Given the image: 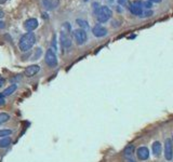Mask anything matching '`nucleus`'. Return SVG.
Segmentation results:
<instances>
[{"label": "nucleus", "instance_id": "dca6fc26", "mask_svg": "<svg viewBox=\"0 0 173 162\" xmlns=\"http://www.w3.org/2000/svg\"><path fill=\"white\" fill-rule=\"evenodd\" d=\"M133 152H134V146L133 145H129L124 148V156L126 157H131L132 155H133Z\"/></svg>", "mask_w": 173, "mask_h": 162}, {"label": "nucleus", "instance_id": "ddd939ff", "mask_svg": "<svg viewBox=\"0 0 173 162\" xmlns=\"http://www.w3.org/2000/svg\"><path fill=\"white\" fill-rule=\"evenodd\" d=\"M161 150H162V147H161V144L159 142H155L152 144V152L156 157L160 156Z\"/></svg>", "mask_w": 173, "mask_h": 162}, {"label": "nucleus", "instance_id": "4be33fe9", "mask_svg": "<svg viewBox=\"0 0 173 162\" xmlns=\"http://www.w3.org/2000/svg\"><path fill=\"white\" fill-rule=\"evenodd\" d=\"M4 16V13H3V11L1 10V9H0V19H2V17Z\"/></svg>", "mask_w": 173, "mask_h": 162}, {"label": "nucleus", "instance_id": "423d86ee", "mask_svg": "<svg viewBox=\"0 0 173 162\" xmlns=\"http://www.w3.org/2000/svg\"><path fill=\"white\" fill-rule=\"evenodd\" d=\"M143 9H144V6H143L142 1H133L130 3V7H129L130 12L134 15H138H138L141 16V14L143 12Z\"/></svg>", "mask_w": 173, "mask_h": 162}, {"label": "nucleus", "instance_id": "393cba45", "mask_svg": "<svg viewBox=\"0 0 173 162\" xmlns=\"http://www.w3.org/2000/svg\"><path fill=\"white\" fill-rule=\"evenodd\" d=\"M117 1H118V3L119 4H124V2H126V0H117Z\"/></svg>", "mask_w": 173, "mask_h": 162}, {"label": "nucleus", "instance_id": "f257e3e1", "mask_svg": "<svg viewBox=\"0 0 173 162\" xmlns=\"http://www.w3.org/2000/svg\"><path fill=\"white\" fill-rule=\"evenodd\" d=\"M36 42L35 34L33 31H28L27 34L23 35L19 41V48L22 52H27L34 47Z\"/></svg>", "mask_w": 173, "mask_h": 162}, {"label": "nucleus", "instance_id": "6ab92c4d", "mask_svg": "<svg viewBox=\"0 0 173 162\" xmlns=\"http://www.w3.org/2000/svg\"><path fill=\"white\" fill-rule=\"evenodd\" d=\"M12 133L11 130H0V137H7Z\"/></svg>", "mask_w": 173, "mask_h": 162}, {"label": "nucleus", "instance_id": "1a4fd4ad", "mask_svg": "<svg viewBox=\"0 0 173 162\" xmlns=\"http://www.w3.org/2000/svg\"><path fill=\"white\" fill-rule=\"evenodd\" d=\"M136 156L140 160H147L149 157V150L147 147H140L136 150Z\"/></svg>", "mask_w": 173, "mask_h": 162}, {"label": "nucleus", "instance_id": "9b49d317", "mask_svg": "<svg viewBox=\"0 0 173 162\" xmlns=\"http://www.w3.org/2000/svg\"><path fill=\"white\" fill-rule=\"evenodd\" d=\"M24 27L27 31H33L38 27V21L36 19H29L25 22Z\"/></svg>", "mask_w": 173, "mask_h": 162}, {"label": "nucleus", "instance_id": "6e6552de", "mask_svg": "<svg viewBox=\"0 0 173 162\" xmlns=\"http://www.w3.org/2000/svg\"><path fill=\"white\" fill-rule=\"evenodd\" d=\"M92 33L95 37L101 38V37H104V36L107 35V29H106L104 26H102L101 24H97L92 28Z\"/></svg>", "mask_w": 173, "mask_h": 162}, {"label": "nucleus", "instance_id": "cd10ccee", "mask_svg": "<svg viewBox=\"0 0 173 162\" xmlns=\"http://www.w3.org/2000/svg\"><path fill=\"white\" fill-rule=\"evenodd\" d=\"M7 1H8V0H0V3L3 4V3H6Z\"/></svg>", "mask_w": 173, "mask_h": 162}, {"label": "nucleus", "instance_id": "9d476101", "mask_svg": "<svg viewBox=\"0 0 173 162\" xmlns=\"http://www.w3.org/2000/svg\"><path fill=\"white\" fill-rule=\"evenodd\" d=\"M40 70V67L38 65H30L28 67H26L24 74L26 77H34L36 74H38Z\"/></svg>", "mask_w": 173, "mask_h": 162}, {"label": "nucleus", "instance_id": "bb28decb", "mask_svg": "<svg viewBox=\"0 0 173 162\" xmlns=\"http://www.w3.org/2000/svg\"><path fill=\"white\" fill-rule=\"evenodd\" d=\"M149 1L156 2V3H159V2H161V0H149Z\"/></svg>", "mask_w": 173, "mask_h": 162}, {"label": "nucleus", "instance_id": "39448f33", "mask_svg": "<svg viewBox=\"0 0 173 162\" xmlns=\"http://www.w3.org/2000/svg\"><path fill=\"white\" fill-rule=\"evenodd\" d=\"M72 36H74L77 44H79V45L83 44L86 41V33L85 29H75V30L72 31Z\"/></svg>", "mask_w": 173, "mask_h": 162}, {"label": "nucleus", "instance_id": "5701e85b", "mask_svg": "<svg viewBox=\"0 0 173 162\" xmlns=\"http://www.w3.org/2000/svg\"><path fill=\"white\" fill-rule=\"evenodd\" d=\"M4 83V79L3 78H0V86H2Z\"/></svg>", "mask_w": 173, "mask_h": 162}, {"label": "nucleus", "instance_id": "f3484780", "mask_svg": "<svg viewBox=\"0 0 173 162\" xmlns=\"http://www.w3.org/2000/svg\"><path fill=\"white\" fill-rule=\"evenodd\" d=\"M9 120H10V116H9L8 113H0V125H1L2 123L9 121Z\"/></svg>", "mask_w": 173, "mask_h": 162}, {"label": "nucleus", "instance_id": "a211bd4d", "mask_svg": "<svg viewBox=\"0 0 173 162\" xmlns=\"http://www.w3.org/2000/svg\"><path fill=\"white\" fill-rule=\"evenodd\" d=\"M77 22V24L79 25V26L81 27V29H86V28H89V25H88V22H86V21H83V20H80V19H78L76 21Z\"/></svg>", "mask_w": 173, "mask_h": 162}, {"label": "nucleus", "instance_id": "2eb2a0df", "mask_svg": "<svg viewBox=\"0 0 173 162\" xmlns=\"http://www.w3.org/2000/svg\"><path fill=\"white\" fill-rule=\"evenodd\" d=\"M11 144V138L10 137H2L1 140H0V148H6L8 147L9 145Z\"/></svg>", "mask_w": 173, "mask_h": 162}, {"label": "nucleus", "instance_id": "a878e982", "mask_svg": "<svg viewBox=\"0 0 173 162\" xmlns=\"http://www.w3.org/2000/svg\"><path fill=\"white\" fill-rule=\"evenodd\" d=\"M3 104H4V99H0V106H2Z\"/></svg>", "mask_w": 173, "mask_h": 162}, {"label": "nucleus", "instance_id": "f03ea898", "mask_svg": "<svg viewBox=\"0 0 173 162\" xmlns=\"http://www.w3.org/2000/svg\"><path fill=\"white\" fill-rule=\"evenodd\" d=\"M70 31V25L69 23H64V25L62 26V30H61V43L64 48H69L72 45V38L69 36Z\"/></svg>", "mask_w": 173, "mask_h": 162}, {"label": "nucleus", "instance_id": "7c9ffc66", "mask_svg": "<svg viewBox=\"0 0 173 162\" xmlns=\"http://www.w3.org/2000/svg\"><path fill=\"white\" fill-rule=\"evenodd\" d=\"M171 141H172V144H173V137H172V140H171Z\"/></svg>", "mask_w": 173, "mask_h": 162}, {"label": "nucleus", "instance_id": "f8f14e48", "mask_svg": "<svg viewBox=\"0 0 173 162\" xmlns=\"http://www.w3.org/2000/svg\"><path fill=\"white\" fill-rule=\"evenodd\" d=\"M42 3L47 10H54L60 3V0H42Z\"/></svg>", "mask_w": 173, "mask_h": 162}, {"label": "nucleus", "instance_id": "4468645a", "mask_svg": "<svg viewBox=\"0 0 173 162\" xmlns=\"http://www.w3.org/2000/svg\"><path fill=\"white\" fill-rule=\"evenodd\" d=\"M16 89H17L16 84H12V86H10L9 88H7L6 90H4L3 92L1 93V94L3 95V97L4 96H9V95H11L12 93H14L15 91H16Z\"/></svg>", "mask_w": 173, "mask_h": 162}, {"label": "nucleus", "instance_id": "7ed1b4c3", "mask_svg": "<svg viewBox=\"0 0 173 162\" xmlns=\"http://www.w3.org/2000/svg\"><path fill=\"white\" fill-rule=\"evenodd\" d=\"M111 10L107 7H100L96 11V19L100 23H105L111 17Z\"/></svg>", "mask_w": 173, "mask_h": 162}, {"label": "nucleus", "instance_id": "412c9836", "mask_svg": "<svg viewBox=\"0 0 173 162\" xmlns=\"http://www.w3.org/2000/svg\"><path fill=\"white\" fill-rule=\"evenodd\" d=\"M143 6H144V8H146V9H151L152 8V3L151 2H143Z\"/></svg>", "mask_w": 173, "mask_h": 162}, {"label": "nucleus", "instance_id": "c85d7f7f", "mask_svg": "<svg viewBox=\"0 0 173 162\" xmlns=\"http://www.w3.org/2000/svg\"><path fill=\"white\" fill-rule=\"evenodd\" d=\"M0 99H3V95H2L1 93H0Z\"/></svg>", "mask_w": 173, "mask_h": 162}, {"label": "nucleus", "instance_id": "c756f323", "mask_svg": "<svg viewBox=\"0 0 173 162\" xmlns=\"http://www.w3.org/2000/svg\"><path fill=\"white\" fill-rule=\"evenodd\" d=\"M128 162H135V161H134V160H131V159H130V160H129Z\"/></svg>", "mask_w": 173, "mask_h": 162}, {"label": "nucleus", "instance_id": "20e7f679", "mask_svg": "<svg viewBox=\"0 0 173 162\" xmlns=\"http://www.w3.org/2000/svg\"><path fill=\"white\" fill-rule=\"evenodd\" d=\"M44 62L48 66H50V67H56V66H58V58H56V55L53 52V50L49 49L47 52H45Z\"/></svg>", "mask_w": 173, "mask_h": 162}, {"label": "nucleus", "instance_id": "0eeeda50", "mask_svg": "<svg viewBox=\"0 0 173 162\" xmlns=\"http://www.w3.org/2000/svg\"><path fill=\"white\" fill-rule=\"evenodd\" d=\"M165 158L167 160H171L173 158V144L170 138L166 140L165 142Z\"/></svg>", "mask_w": 173, "mask_h": 162}, {"label": "nucleus", "instance_id": "b1692460", "mask_svg": "<svg viewBox=\"0 0 173 162\" xmlns=\"http://www.w3.org/2000/svg\"><path fill=\"white\" fill-rule=\"evenodd\" d=\"M4 26H6V25H4V23L0 21V28H4Z\"/></svg>", "mask_w": 173, "mask_h": 162}, {"label": "nucleus", "instance_id": "aec40b11", "mask_svg": "<svg viewBox=\"0 0 173 162\" xmlns=\"http://www.w3.org/2000/svg\"><path fill=\"white\" fill-rule=\"evenodd\" d=\"M152 15V11H143L141 16H151Z\"/></svg>", "mask_w": 173, "mask_h": 162}]
</instances>
